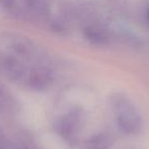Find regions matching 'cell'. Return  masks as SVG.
Returning a JSON list of instances; mask_svg holds the SVG:
<instances>
[{
	"label": "cell",
	"mask_w": 149,
	"mask_h": 149,
	"mask_svg": "<svg viewBox=\"0 0 149 149\" xmlns=\"http://www.w3.org/2000/svg\"><path fill=\"white\" fill-rule=\"evenodd\" d=\"M110 138L106 135H98L90 142L91 149H108L110 147Z\"/></svg>",
	"instance_id": "cell-5"
},
{
	"label": "cell",
	"mask_w": 149,
	"mask_h": 149,
	"mask_svg": "<svg viewBox=\"0 0 149 149\" xmlns=\"http://www.w3.org/2000/svg\"><path fill=\"white\" fill-rule=\"evenodd\" d=\"M0 70L15 82H27L30 70L21 58L10 52H0Z\"/></svg>",
	"instance_id": "cell-2"
},
{
	"label": "cell",
	"mask_w": 149,
	"mask_h": 149,
	"mask_svg": "<svg viewBox=\"0 0 149 149\" xmlns=\"http://www.w3.org/2000/svg\"><path fill=\"white\" fill-rule=\"evenodd\" d=\"M15 108V100L8 91L0 84V110L11 111Z\"/></svg>",
	"instance_id": "cell-3"
},
{
	"label": "cell",
	"mask_w": 149,
	"mask_h": 149,
	"mask_svg": "<svg viewBox=\"0 0 149 149\" xmlns=\"http://www.w3.org/2000/svg\"><path fill=\"white\" fill-rule=\"evenodd\" d=\"M76 125H77V120H76V116H70L68 118H64L59 125V132L62 136H72L74 132L76 130Z\"/></svg>",
	"instance_id": "cell-4"
},
{
	"label": "cell",
	"mask_w": 149,
	"mask_h": 149,
	"mask_svg": "<svg viewBox=\"0 0 149 149\" xmlns=\"http://www.w3.org/2000/svg\"><path fill=\"white\" fill-rule=\"evenodd\" d=\"M112 103L118 127L128 134L138 133L141 128V118L130 100L116 96Z\"/></svg>",
	"instance_id": "cell-1"
},
{
	"label": "cell",
	"mask_w": 149,
	"mask_h": 149,
	"mask_svg": "<svg viewBox=\"0 0 149 149\" xmlns=\"http://www.w3.org/2000/svg\"><path fill=\"white\" fill-rule=\"evenodd\" d=\"M148 17H149V13H148Z\"/></svg>",
	"instance_id": "cell-7"
},
{
	"label": "cell",
	"mask_w": 149,
	"mask_h": 149,
	"mask_svg": "<svg viewBox=\"0 0 149 149\" xmlns=\"http://www.w3.org/2000/svg\"><path fill=\"white\" fill-rule=\"evenodd\" d=\"M17 0H0V6L13 13L17 6Z\"/></svg>",
	"instance_id": "cell-6"
}]
</instances>
